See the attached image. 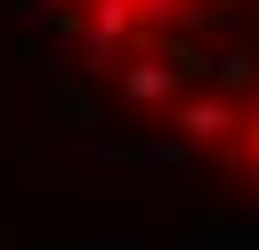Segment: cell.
Masks as SVG:
<instances>
[{
  "label": "cell",
  "instance_id": "cell-1",
  "mask_svg": "<svg viewBox=\"0 0 259 250\" xmlns=\"http://www.w3.org/2000/svg\"><path fill=\"white\" fill-rule=\"evenodd\" d=\"M178 129L194 137V153H210V145H235V129H243V97L202 81L194 97H178Z\"/></svg>",
  "mask_w": 259,
  "mask_h": 250
},
{
  "label": "cell",
  "instance_id": "cell-2",
  "mask_svg": "<svg viewBox=\"0 0 259 250\" xmlns=\"http://www.w3.org/2000/svg\"><path fill=\"white\" fill-rule=\"evenodd\" d=\"M178 81H186L178 56H130V65H121V97H130V105H170Z\"/></svg>",
  "mask_w": 259,
  "mask_h": 250
},
{
  "label": "cell",
  "instance_id": "cell-3",
  "mask_svg": "<svg viewBox=\"0 0 259 250\" xmlns=\"http://www.w3.org/2000/svg\"><path fill=\"white\" fill-rule=\"evenodd\" d=\"M186 153H194V137H186L178 121H170V137H146V145H138L146 169H186Z\"/></svg>",
  "mask_w": 259,
  "mask_h": 250
},
{
  "label": "cell",
  "instance_id": "cell-4",
  "mask_svg": "<svg viewBox=\"0 0 259 250\" xmlns=\"http://www.w3.org/2000/svg\"><path fill=\"white\" fill-rule=\"evenodd\" d=\"M210 89H251V48H227V56H210Z\"/></svg>",
  "mask_w": 259,
  "mask_h": 250
},
{
  "label": "cell",
  "instance_id": "cell-5",
  "mask_svg": "<svg viewBox=\"0 0 259 250\" xmlns=\"http://www.w3.org/2000/svg\"><path fill=\"white\" fill-rule=\"evenodd\" d=\"M73 153H89V161H121L130 145H121L113 129H97V121H81V129H73Z\"/></svg>",
  "mask_w": 259,
  "mask_h": 250
},
{
  "label": "cell",
  "instance_id": "cell-6",
  "mask_svg": "<svg viewBox=\"0 0 259 250\" xmlns=\"http://www.w3.org/2000/svg\"><path fill=\"white\" fill-rule=\"evenodd\" d=\"M219 242H227V250H259V210L227 218V226H219Z\"/></svg>",
  "mask_w": 259,
  "mask_h": 250
},
{
  "label": "cell",
  "instance_id": "cell-7",
  "mask_svg": "<svg viewBox=\"0 0 259 250\" xmlns=\"http://www.w3.org/2000/svg\"><path fill=\"white\" fill-rule=\"evenodd\" d=\"M259 153V105H243V129H235V161Z\"/></svg>",
  "mask_w": 259,
  "mask_h": 250
},
{
  "label": "cell",
  "instance_id": "cell-8",
  "mask_svg": "<svg viewBox=\"0 0 259 250\" xmlns=\"http://www.w3.org/2000/svg\"><path fill=\"white\" fill-rule=\"evenodd\" d=\"M178 8H186V0H138V16H146V24H178Z\"/></svg>",
  "mask_w": 259,
  "mask_h": 250
},
{
  "label": "cell",
  "instance_id": "cell-9",
  "mask_svg": "<svg viewBox=\"0 0 259 250\" xmlns=\"http://www.w3.org/2000/svg\"><path fill=\"white\" fill-rule=\"evenodd\" d=\"M243 169H251V185H259V153H251V161H243Z\"/></svg>",
  "mask_w": 259,
  "mask_h": 250
}]
</instances>
